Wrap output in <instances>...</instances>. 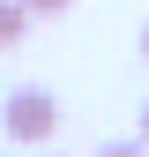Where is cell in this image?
I'll return each mask as SVG.
<instances>
[{"instance_id": "1", "label": "cell", "mask_w": 149, "mask_h": 157, "mask_svg": "<svg viewBox=\"0 0 149 157\" xmlns=\"http://www.w3.org/2000/svg\"><path fill=\"white\" fill-rule=\"evenodd\" d=\"M0 127H8V142H52V127H60V97L52 90H37V82H23V90H8V112H0Z\"/></svg>"}, {"instance_id": "2", "label": "cell", "mask_w": 149, "mask_h": 157, "mask_svg": "<svg viewBox=\"0 0 149 157\" xmlns=\"http://www.w3.org/2000/svg\"><path fill=\"white\" fill-rule=\"evenodd\" d=\"M30 37V0H0V52Z\"/></svg>"}, {"instance_id": "3", "label": "cell", "mask_w": 149, "mask_h": 157, "mask_svg": "<svg viewBox=\"0 0 149 157\" xmlns=\"http://www.w3.org/2000/svg\"><path fill=\"white\" fill-rule=\"evenodd\" d=\"M97 157H149V142H142V135H134V142H104Z\"/></svg>"}, {"instance_id": "4", "label": "cell", "mask_w": 149, "mask_h": 157, "mask_svg": "<svg viewBox=\"0 0 149 157\" xmlns=\"http://www.w3.org/2000/svg\"><path fill=\"white\" fill-rule=\"evenodd\" d=\"M74 0H30V15H67Z\"/></svg>"}, {"instance_id": "5", "label": "cell", "mask_w": 149, "mask_h": 157, "mask_svg": "<svg viewBox=\"0 0 149 157\" xmlns=\"http://www.w3.org/2000/svg\"><path fill=\"white\" fill-rule=\"evenodd\" d=\"M142 142H149V105H142Z\"/></svg>"}, {"instance_id": "6", "label": "cell", "mask_w": 149, "mask_h": 157, "mask_svg": "<svg viewBox=\"0 0 149 157\" xmlns=\"http://www.w3.org/2000/svg\"><path fill=\"white\" fill-rule=\"evenodd\" d=\"M142 60H149V30H142Z\"/></svg>"}]
</instances>
